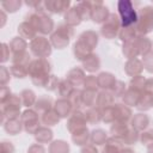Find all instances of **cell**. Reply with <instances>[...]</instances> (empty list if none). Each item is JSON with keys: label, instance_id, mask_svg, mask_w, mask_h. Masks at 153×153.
I'll return each mask as SVG.
<instances>
[{"label": "cell", "instance_id": "cell-1", "mask_svg": "<svg viewBox=\"0 0 153 153\" xmlns=\"http://www.w3.org/2000/svg\"><path fill=\"white\" fill-rule=\"evenodd\" d=\"M26 22H29L37 32L43 35L50 33L54 29V22L45 12L31 11L26 14Z\"/></svg>", "mask_w": 153, "mask_h": 153}, {"label": "cell", "instance_id": "cell-2", "mask_svg": "<svg viewBox=\"0 0 153 153\" xmlns=\"http://www.w3.org/2000/svg\"><path fill=\"white\" fill-rule=\"evenodd\" d=\"M117 10L123 27L135 25L137 22V12L134 4L130 0H120L117 2Z\"/></svg>", "mask_w": 153, "mask_h": 153}, {"label": "cell", "instance_id": "cell-3", "mask_svg": "<svg viewBox=\"0 0 153 153\" xmlns=\"http://www.w3.org/2000/svg\"><path fill=\"white\" fill-rule=\"evenodd\" d=\"M135 29L140 35L153 31V6H143L137 13V22Z\"/></svg>", "mask_w": 153, "mask_h": 153}, {"label": "cell", "instance_id": "cell-4", "mask_svg": "<svg viewBox=\"0 0 153 153\" xmlns=\"http://www.w3.org/2000/svg\"><path fill=\"white\" fill-rule=\"evenodd\" d=\"M73 33H74L73 26H69L67 24H60L56 27V30L51 33V37H50L51 43L56 48L62 49L69 43V39L73 36Z\"/></svg>", "mask_w": 153, "mask_h": 153}, {"label": "cell", "instance_id": "cell-5", "mask_svg": "<svg viewBox=\"0 0 153 153\" xmlns=\"http://www.w3.org/2000/svg\"><path fill=\"white\" fill-rule=\"evenodd\" d=\"M121 26H122V24H121L120 16H117L116 13H110L108 20L103 24V26L100 29V32L105 38L111 39L118 33Z\"/></svg>", "mask_w": 153, "mask_h": 153}, {"label": "cell", "instance_id": "cell-6", "mask_svg": "<svg viewBox=\"0 0 153 153\" xmlns=\"http://www.w3.org/2000/svg\"><path fill=\"white\" fill-rule=\"evenodd\" d=\"M110 16L109 7L103 1H92V16L91 19L97 24H104Z\"/></svg>", "mask_w": 153, "mask_h": 153}, {"label": "cell", "instance_id": "cell-7", "mask_svg": "<svg viewBox=\"0 0 153 153\" xmlns=\"http://www.w3.org/2000/svg\"><path fill=\"white\" fill-rule=\"evenodd\" d=\"M30 48H31V51L36 56H39V57H45V56L50 55V53H51L50 43L45 37H36V38H33L31 41Z\"/></svg>", "mask_w": 153, "mask_h": 153}, {"label": "cell", "instance_id": "cell-8", "mask_svg": "<svg viewBox=\"0 0 153 153\" xmlns=\"http://www.w3.org/2000/svg\"><path fill=\"white\" fill-rule=\"evenodd\" d=\"M44 7H45V12L61 14L63 12L66 13L71 8V1L69 0H47L44 1Z\"/></svg>", "mask_w": 153, "mask_h": 153}, {"label": "cell", "instance_id": "cell-9", "mask_svg": "<svg viewBox=\"0 0 153 153\" xmlns=\"http://www.w3.org/2000/svg\"><path fill=\"white\" fill-rule=\"evenodd\" d=\"M22 122L25 130L29 133H36L38 130V116L32 110H26L22 116Z\"/></svg>", "mask_w": 153, "mask_h": 153}, {"label": "cell", "instance_id": "cell-10", "mask_svg": "<svg viewBox=\"0 0 153 153\" xmlns=\"http://www.w3.org/2000/svg\"><path fill=\"white\" fill-rule=\"evenodd\" d=\"M85 122H86V117L84 116V114H81V112H74L73 116L69 118L67 127H68V129L71 131H75L78 129H80V128H84Z\"/></svg>", "mask_w": 153, "mask_h": 153}, {"label": "cell", "instance_id": "cell-11", "mask_svg": "<svg viewBox=\"0 0 153 153\" xmlns=\"http://www.w3.org/2000/svg\"><path fill=\"white\" fill-rule=\"evenodd\" d=\"M75 7L81 17L82 20L91 19L92 16V1H78L75 4Z\"/></svg>", "mask_w": 153, "mask_h": 153}, {"label": "cell", "instance_id": "cell-12", "mask_svg": "<svg viewBox=\"0 0 153 153\" xmlns=\"http://www.w3.org/2000/svg\"><path fill=\"white\" fill-rule=\"evenodd\" d=\"M18 32H19V35H20L22 38L33 39V38H36V32H37V31L32 27V25H31L29 22L24 20V22H22V23L19 24V26H18Z\"/></svg>", "mask_w": 153, "mask_h": 153}, {"label": "cell", "instance_id": "cell-13", "mask_svg": "<svg viewBox=\"0 0 153 153\" xmlns=\"http://www.w3.org/2000/svg\"><path fill=\"white\" fill-rule=\"evenodd\" d=\"M81 17L75 7V5L73 7H71L66 13H65V22L67 25L69 26H75V25H79L81 23Z\"/></svg>", "mask_w": 153, "mask_h": 153}, {"label": "cell", "instance_id": "cell-14", "mask_svg": "<svg viewBox=\"0 0 153 153\" xmlns=\"http://www.w3.org/2000/svg\"><path fill=\"white\" fill-rule=\"evenodd\" d=\"M55 111L57 112L59 116L61 117H66L69 115V112L72 111V103H69L66 99H59L55 103Z\"/></svg>", "mask_w": 153, "mask_h": 153}, {"label": "cell", "instance_id": "cell-15", "mask_svg": "<svg viewBox=\"0 0 153 153\" xmlns=\"http://www.w3.org/2000/svg\"><path fill=\"white\" fill-rule=\"evenodd\" d=\"M97 81H98V86H100L103 88H112L114 85L116 84L115 78L111 74H109V73L99 74L98 78H97Z\"/></svg>", "mask_w": 153, "mask_h": 153}, {"label": "cell", "instance_id": "cell-16", "mask_svg": "<svg viewBox=\"0 0 153 153\" xmlns=\"http://www.w3.org/2000/svg\"><path fill=\"white\" fill-rule=\"evenodd\" d=\"M0 5H1V8L4 11H7L10 13H14L22 7L23 2L20 0H6V1H1Z\"/></svg>", "mask_w": 153, "mask_h": 153}, {"label": "cell", "instance_id": "cell-17", "mask_svg": "<svg viewBox=\"0 0 153 153\" xmlns=\"http://www.w3.org/2000/svg\"><path fill=\"white\" fill-rule=\"evenodd\" d=\"M136 29H135V25H131V26H127V27H123L121 29L120 31V38L124 42H129L134 38H136Z\"/></svg>", "mask_w": 153, "mask_h": 153}, {"label": "cell", "instance_id": "cell-18", "mask_svg": "<svg viewBox=\"0 0 153 153\" xmlns=\"http://www.w3.org/2000/svg\"><path fill=\"white\" fill-rule=\"evenodd\" d=\"M73 141L76 143V145H84L87 142V139H88V130L87 128H80L75 131H73Z\"/></svg>", "mask_w": 153, "mask_h": 153}, {"label": "cell", "instance_id": "cell-19", "mask_svg": "<svg viewBox=\"0 0 153 153\" xmlns=\"http://www.w3.org/2000/svg\"><path fill=\"white\" fill-rule=\"evenodd\" d=\"M135 42H136V45H137L139 53H141V54H145V55H146V54L149 51L152 43H151V41H149L147 37H145V36H139V37H136Z\"/></svg>", "mask_w": 153, "mask_h": 153}, {"label": "cell", "instance_id": "cell-20", "mask_svg": "<svg viewBox=\"0 0 153 153\" xmlns=\"http://www.w3.org/2000/svg\"><path fill=\"white\" fill-rule=\"evenodd\" d=\"M84 66L87 71L90 72H93V71H97L99 68V59L97 55L94 54H90L85 60H84Z\"/></svg>", "mask_w": 153, "mask_h": 153}, {"label": "cell", "instance_id": "cell-21", "mask_svg": "<svg viewBox=\"0 0 153 153\" xmlns=\"http://www.w3.org/2000/svg\"><path fill=\"white\" fill-rule=\"evenodd\" d=\"M142 71V65L139 60L134 59V60H129L127 63H126V72L130 75H134V74H137Z\"/></svg>", "mask_w": 153, "mask_h": 153}, {"label": "cell", "instance_id": "cell-22", "mask_svg": "<svg viewBox=\"0 0 153 153\" xmlns=\"http://www.w3.org/2000/svg\"><path fill=\"white\" fill-rule=\"evenodd\" d=\"M68 80L71 84L73 85H80L82 81H84V72L79 68H75V69H72L69 73H68Z\"/></svg>", "mask_w": 153, "mask_h": 153}, {"label": "cell", "instance_id": "cell-23", "mask_svg": "<svg viewBox=\"0 0 153 153\" xmlns=\"http://www.w3.org/2000/svg\"><path fill=\"white\" fill-rule=\"evenodd\" d=\"M122 143L118 139H110L103 151V153H120Z\"/></svg>", "mask_w": 153, "mask_h": 153}, {"label": "cell", "instance_id": "cell-24", "mask_svg": "<svg viewBox=\"0 0 153 153\" xmlns=\"http://www.w3.org/2000/svg\"><path fill=\"white\" fill-rule=\"evenodd\" d=\"M133 127H135L136 130H141V129H145L148 124V117L147 115H143V114H139L136 116H134L133 118Z\"/></svg>", "mask_w": 153, "mask_h": 153}, {"label": "cell", "instance_id": "cell-25", "mask_svg": "<svg viewBox=\"0 0 153 153\" xmlns=\"http://www.w3.org/2000/svg\"><path fill=\"white\" fill-rule=\"evenodd\" d=\"M69 148L65 141H54L49 147V153H68Z\"/></svg>", "mask_w": 153, "mask_h": 153}, {"label": "cell", "instance_id": "cell-26", "mask_svg": "<svg viewBox=\"0 0 153 153\" xmlns=\"http://www.w3.org/2000/svg\"><path fill=\"white\" fill-rule=\"evenodd\" d=\"M10 47H11V49H12L14 53L25 51L26 42H25V39H24V38H22V37H14V38L11 41Z\"/></svg>", "mask_w": 153, "mask_h": 153}, {"label": "cell", "instance_id": "cell-27", "mask_svg": "<svg viewBox=\"0 0 153 153\" xmlns=\"http://www.w3.org/2000/svg\"><path fill=\"white\" fill-rule=\"evenodd\" d=\"M35 134H36V139L38 142H48L53 137V133L48 128H38V130Z\"/></svg>", "mask_w": 153, "mask_h": 153}, {"label": "cell", "instance_id": "cell-28", "mask_svg": "<svg viewBox=\"0 0 153 153\" xmlns=\"http://www.w3.org/2000/svg\"><path fill=\"white\" fill-rule=\"evenodd\" d=\"M123 53L128 56V57H134L139 54V49H137V45H136V42L134 41H129V42H126L124 45H123Z\"/></svg>", "mask_w": 153, "mask_h": 153}, {"label": "cell", "instance_id": "cell-29", "mask_svg": "<svg viewBox=\"0 0 153 153\" xmlns=\"http://www.w3.org/2000/svg\"><path fill=\"white\" fill-rule=\"evenodd\" d=\"M114 102V98L110 93H106V92H102L99 93L98 96V100H97V104L99 105V108H109Z\"/></svg>", "mask_w": 153, "mask_h": 153}, {"label": "cell", "instance_id": "cell-30", "mask_svg": "<svg viewBox=\"0 0 153 153\" xmlns=\"http://www.w3.org/2000/svg\"><path fill=\"white\" fill-rule=\"evenodd\" d=\"M43 123L47 124V126H54L59 122V115L56 111H53V110H48L47 112H44L43 117Z\"/></svg>", "mask_w": 153, "mask_h": 153}, {"label": "cell", "instance_id": "cell-31", "mask_svg": "<svg viewBox=\"0 0 153 153\" xmlns=\"http://www.w3.org/2000/svg\"><path fill=\"white\" fill-rule=\"evenodd\" d=\"M5 129L6 131H8L12 135H16L17 133L20 131L22 129V122H19L17 118L16 120H8L7 123L5 124Z\"/></svg>", "mask_w": 153, "mask_h": 153}, {"label": "cell", "instance_id": "cell-32", "mask_svg": "<svg viewBox=\"0 0 153 153\" xmlns=\"http://www.w3.org/2000/svg\"><path fill=\"white\" fill-rule=\"evenodd\" d=\"M11 73L17 78H24L29 73V68H26V65H13L11 67Z\"/></svg>", "mask_w": 153, "mask_h": 153}, {"label": "cell", "instance_id": "cell-33", "mask_svg": "<svg viewBox=\"0 0 153 153\" xmlns=\"http://www.w3.org/2000/svg\"><path fill=\"white\" fill-rule=\"evenodd\" d=\"M50 105H51V99L49 98V97H47V96H44V97H41L37 102H36V109L38 110V111H44V112H47V110H49V108H50Z\"/></svg>", "mask_w": 153, "mask_h": 153}, {"label": "cell", "instance_id": "cell-34", "mask_svg": "<svg viewBox=\"0 0 153 153\" xmlns=\"http://www.w3.org/2000/svg\"><path fill=\"white\" fill-rule=\"evenodd\" d=\"M20 96H22V100H23L25 106H31L35 103V99H36L35 93L31 90H24Z\"/></svg>", "mask_w": 153, "mask_h": 153}, {"label": "cell", "instance_id": "cell-35", "mask_svg": "<svg viewBox=\"0 0 153 153\" xmlns=\"http://www.w3.org/2000/svg\"><path fill=\"white\" fill-rule=\"evenodd\" d=\"M105 140H106V135L105 131H103L102 129H97L92 133V141L96 145H102L103 142H105Z\"/></svg>", "mask_w": 153, "mask_h": 153}, {"label": "cell", "instance_id": "cell-36", "mask_svg": "<svg viewBox=\"0 0 153 153\" xmlns=\"http://www.w3.org/2000/svg\"><path fill=\"white\" fill-rule=\"evenodd\" d=\"M96 100V96H94V91H91V90H87L86 92L82 93V102L86 104V105H92Z\"/></svg>", "mask_w": 153, "mask_h": 153}, {"label": "cell", "instance_id": "cell-37", "mask_svg": "<svg viewBox=\"0 0 153 153\" xmlns=\"http://www.w3.org/2000/svg\"><path fill=\"white\" fill-rule=\"evenodd\" d=\"M59 92L61 96H69L72 93V86L69 82L67 81H61V84L59 85Z\"/></svg>", "mask_w": 153, "mask_h": 153}, {"label": "cell", "instance_id": "cell-38", "mask_svg": "<svg viewBox=\"0 0 153 153\" xmlns=\"http://www.w3.org/2000/svg\"><path fill=\"white\" fill-rule=\"evenodd\" d=\"M141 141H142V143H145V145H151V146H153V130H148V131H146V133H143L142 134V137H141Z\"/></svg>", "mask_w": 153, "mask_h": 153}, {"label": "cell", "instance_id": "cell-39", "mask_svg": "<svg viewBox=\"0 0 153 153\" xmlns=\"http://www.w3.org/2000/svg\"><path fill=\"white\" fill-rule=\"evenodd\" d=\"M86 115H87V118H88L91 122H98V121L100 120V114H99V111L96 110V109H90Z\"/></svg>", "mask_w": 153, "mask_h": 153}, {"label": "cell", "instance_id": "cell-40", "mask_svg": "<svg viewBox=\"0 0 153 153\" xmlns=\"http://www.w3.org/2000/svg\"><path fill=\"white\" fill-rule=\"evenodd\" d=\"M145 65L149 72L153 71V51H149L145 55Z\"/></svg>", "mask_w": 153, "mask_h": 153}, {"label": "cell", "instance_id": "cell-41", "mask_svg": "<svg viewBox=\"0 0 153 153\" xmlns=\"http://www.w3.org/2000/svg\"><path fill=\"white\" fill-rule=\"evenodd\" d=\"M13 151H14V147L12 146L11 142L4 141L1 143V153H13Z\"/></svg>", "mask_w": 153, "mask_h": 153}, {"label": "cell", "instance_id": "cell-42", "mask_svg": "<svg viewBox=\"0 0 153 153\" xmlns=\"http://www.w3.org/2000/svg\"><path fill=\"white\" fill-rule=\"evenodd\" d=\"M56 86H57V79H56L54 75H51V76L49 78V80H48V82H47L45 87H47L48 90L53 91V90H55V88H56Z\"/></svg>", "mask_w": 153, "mask_h": 153}, {"label": "cell", "instance_id": "cell-43", "mask_svg": "<svg viewBox=\"0 0 153 153\" xmlns=\"http://www.w3.org/2000/svg\"><path fill=\"white\" fill-rule=\"evenodd\" d=\"M8 79H10V72L6 69V67H1V84H2V86H5V84L8 81Z\"/></svg>", "mask_w": 153, "mask_h": 153}, {"label": "cell", "instance_id": "cell-44", "mask_svg": "<svg viewBox=\"0 0 153 153\" xmlns=\"http://www.w3.org/2000/svg\"><path fill=\"white\" fill-rule=\"evenodd\" d=\"M29 153H44V148L41 145H33L29 148Z\"/></svg>", "mask_w": 153, "mask_h": 153}, {"label": "cell", "instance_id": "cell-45", "mask_svg": "<svg viewBox=\"0 0 153 153\" xmlns=\"http://www.w3.org/2000/svg\"><path fill=\"white\" fill-rule=\"evenodd\" d=\"M8 49H10V48L7 47V44L4 43V44H2V62L7 61V59H8V55H10Z\"/></svg>", "mask_w": 153, "mask_h": 153}, {"label": "cell", "instance_id": "cell-46", "mask_svg": "<svg viewBox=\"0 0 153 153\" xmlns=\"http://www.w3.org/2000/svg\"><path fill=\"white\" fill-rule=\"evenodd\" d=\"M145 90L148 93H153V79H149L145 82Z\"/></svg>", "mask_w": 153, "mask_h": 153}, {"label": "cell", "instance_id": "cell-47", "mask_svg": "<svg viewBox=\"0 0 153 153\" xmlns=\"http://www.w3.org/2000/svg\"><path fill=\"white\" fill-rule=\"evenodd\" d=\"M81 153H98V152H97L96 147H93V146H86V147H84L81 149Z\"/></svg>", "mask_w": 153, "mask_h": 153}, {"label": "cell", "instance_id": "cell-48", "mask_svg": "<svg viewBox=\"0 0 153 153\" xmlns=\"http://www.w3.org/2000/svg\"><path fill=\"white\" fill-rule=\"evenodd\" d=\"M0 14H1V20H2L1 26H4V24H5V22H6V13H5V11L2 10V11L0 12Z\"/></svg>", "mask_w": 153, "mask_h": 153}, {"label": "cell", "instance_id": "cell-49", "mask_svg": "<svg viewBox=\"0 0 153 153\" xmlns=\"http://www.w3.org/2000/svg\"><path fill=\"white\" fill-rule=\"evenodd\" d=\"M120 153H134V151L130 149V148H126V149H122Z\"/></svg>", "mask_w": 153, "mask_h": 153}, {"label": "cell", "instance_id": "cell-50", "mask_svg": "<svg viewBox=\"0 0 153 153\" xmlns=\"http://www.w3.org/2000/svg\"><path fill=\"white\" fill-rule=\"evenodd\" d=\"M148 153H153V146H151V147L148 148Z\"/></svg>", "mask_w": 153, "mask_h": 153}, {"label": "cell", "instance_id": "cell-51", "mask_svg": "<svg viewBox=\"0 0 153 153\" xmlns=\"http://www.w3.org/2000/svg\"><path fill=\"white\" fill-rule=\"evenodd\" d=\"M151 105H153V98L151 99Z\"/></svg>", "mask_w": 153, "mask_h": 153}]
</instances>
